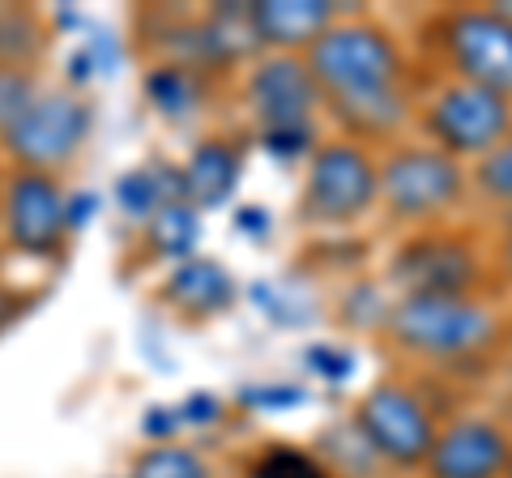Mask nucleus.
Returning <instances> with one entry per match:
<instances>
[{
    "label": "nucleus",
    "instance_id": "bb28decb",
    "mask_svg": "<svg viewBox=\"0 0 512 478\" xmlns=\"http://www.w3.org/2000/svg\"><path fill=\"white\" fill-rule=\"evenodd\" d=\"M308 368L316 376H325L329 385H342V380H350V372H355V355L342 346H308Z\"/></svg>",
    "mask_w": 512,
    "mask_h": 478
},
{
    "label": "nucleus",
    "instance_id": "5701e85b",
    "mask_svg": "<svg viewBox=\"0 0 512 478\" xmlns=\"http://www.w3.org/2000/svg\"><path fill=\"white\" fill-rule=\"evenodd\" d=\"M39 99V82L30 69H0V137L18 124Z\"/></svg>",
    "mask_w": 512,
    "mask_h": 478
},
{
    "label": "nucleus",
    "instance_id": "f3484780",
    "mask_svg": "<svg viewBox=\"0 0 512 478\" xmlns=\"http://www.w3.org/2000/svg\"><path fill=\"white\" fill-rule=\"evenodd\" d=\"M141 94H146V103L163 120L180 124V120H192L201 111V103H205V77H201V69L180 65V60H163V65L146 69V77H141Z\"/></svg>",
    "mask_w": 512,
    "mask_h": 478
},
{
    "label": "nucleus",
    "instance_id": "c85d7f7f",
    "mask_svg": "<svg viewBox=\"0 0 512 478\" xmlns=\"http://www.w3.org/2000/svg\"><path fill=\"white\" fill-rule=\"evenodd\" d=\"M175 414H180V423H184V427H210V423L222 419V402H218L214 393L197 389V393H188L184 402L175 406Z\"/></svg>",
    "mask_w": 512,
    "mask_h": 478
},
{
    "label": "nucleus",
    "instance_id": "2f4dec72",
    "mask_svg": "<svg viewBox=\"0 0 512 478\" xmlns=\"http://www.w3.org/2000/svg\"><path fill=\"white\" fill-rule=\"evenodd\" d=\"M94 210H99V197H94V193H73L69 201H64V218H69V231H82L86 222L94 218Z\"/></svg>",
    "mask_w": 512,
    "mask_h": 478
},
{
    "label": "nucleus",
    "instance_id": "39448f33",
    "mask_svg": "<svg viewBox=\"0 0 512 478\" xmlns=\"http://www.w3.org/2000/svg\"><path fill=\"white\" fill-rule=\"evenodd\" d=\"M64 197L56 175L43 171H9L0 184V235L13 252L22 257H52L60 252L64 235H69V218H64Z\"/></svg>",
    "mask_w": 512,
    "mask_h": 478
},
{
    "label": "nucleus",
    "instance_id": "1a4fd4ad",
    "mask_svg": "<svg viewBox=\"0 0 512 478\" xmlns=\"http://www.w3.org/2000/svg\"><path fill=\"white\" fill-rule=\"evenodd\" d=\"M461 193V167L444 150H397L380 167V197L397 218H427L453 205Z\"/></svg>",
    "mask_w": 512,
    "mask_h": 478
},
{
    "label": "nucleus",
    "instance_id": "aec40b11",
    "mask_svg": "<svg viewBox=\"0 0 512 478\" xmlns=\"http://www.w3.org/2000/svg\"><path fill=\"white\" fill-rule=\"evenodd\" d=\"M333 120L342 124L346 133L355 137H380L389 133L397 120H402V99L393 94H376V99H350V103H329Z\"/></svg>",
    "mask_w": 512,
    "mask_h": 478
},
{
    "label": "nucleus",
    "instance_id": "c9c22d12",
    "mask_svg": "<svg viewBox=\"0 0 512 478\" xmlns=\"http://www.w3.org/2000/svg\"><path fill=\"white\" fill-rule=\"evenodd\" d=\"M504 257H508V274H512V235H508V252H504Z\"/></svg>",
    "mask_w": 512,
    "mask_h": 478
},
{
    "label": "nucleus",
    "instance_id": "a211bd4d",
    "mask_svg": "<svg viewBox=\"0 0 512 478\" xmlns=\"http://www.w3.org/2000/svg\"><path fill=\"white\" fill-rule=\"evenodd\" d=\"M146 239L158 257H167L175 265L192 261L197 252V239H201V210H192L188 201H171L163 205L150 222H146Z\"/></svg>",
    "mask_w": 512,
    "mask_h": 478
},
{
    "label": "nucleus",
    "instance_id": "ddd939ff",
    "mask_svg": "<svg viewBox=\"0 0 512 478\" xmlns=\"http://www.w3.org/2000/svg\"><path fill=\"white\" fill-rule=\"evenodd\" d=\"M239 171H244V158L231 141L222 137H205L192 146V154L180 163V175H184V201L192 210H222L235 188H239Z\"/></svg>",
    "mask_w": 512,
    "mask_h": 478
},
{
    "label": "nucleus",
    "instance_id": "c756f323",
    "mask_svg": "<svg viewBox=\"0 0 512 478\" xmlns=\"http://www.w3.org/2000/svg\"><path fill=\"white\" fill-rule=\"evenodd\" d=\"M180 414H175V406H150L146 419H141V432H146V440L154 444H175V432H180Z\"/></svg>",
    "mask_w": 512,
    "mask_h": 478
},
{
    "label": "nucleus",
    "instance_id": "4be33fe9",
    "mask_svg": "<svg viewBox=\"0 0 512 478\" xmlns=\"http://www.w3.org/2000/svg\"><path fill=\"white\" fill-rule=\"evenodd\" d=\"M248 478H333L325 461L295 449V444H269L261 457L248 461Z\"/></svg>",
    "mask_w": 512,
    "mask_h": 478
},
{
    "label": "nucleus",
    "instance_id": "412c9836",
    "mask_svg": "<svg viewBox=\"0 0 512 478\" xmlns=\"http://www.w3.org/2000/svg\"><path fill=\"white\" fill-rule=\"evenodd\" d=\"M128 478H214V474L197 449H184V444H150V449L137 453Z\"/></svg>",
    "mask_w": 512,
    "mask_h": 478
},
{
    "label": "nucleus",
    "instance_id": "b1692460",
    "mask_svg": "<svg viewBox=\"0 0 512 478\" xmlns=\"http://www.w3.org/2000/svg\"><path fill=\"white\" fill-rule=\"evenodd\" d=\"M478 184H483L491 197L512 205V141H500V146L478 163Z\"/></svg>",
    "mask_w": 512,
    "mask_h": 478
},
{
    "label": "nucleus",
    "instance_id": "4468645a",
    "mask_svg": "<svg viewBox=\"0 0 512 478\" xmlns=\"http://www.w3.org/2000/svg\"><path fill=\"white\" fill-rule=\"evenodd\" d=\"M248 13L256 39L269 47H312L333 26V5L325 0H256Z\"/></svg>",
    "mask_w": 512,
    "mask_h": 478
},
{
    "label": "nucleus",
    "instance_id": "f704fd0d",
    "mask_svg": "<svg viewBox=\"0 0 512 478\" xmlns=\"http://www.w3.org/2000/svg\"><path fill=\"white\" fill-rule=\"evenodd\" d=\"M495 13H500V18L512 26V0H504V5H495Z\"/></svg>",
    "mask_w": 512,
    "mask_h": 478
},
{
    "label": "nucleus",
    "instance_id": "423d86ee",
    "mask_svg": "<svg viewBox=\"0 0 512 478\" xmlns=\"http://www.w3.org/2000/svg\"><path fill=\"white\" fill-rule=\"evenodd\" d=\"M355 427L363 432L367 449L393 466H423L436 449V427H431L423 402L402 385H376L355 410Z\"/></svg>",
    "mask_w": 512,
    "mask_h": 478
},
{
    "label": "nucleus",
    "instance_id": "473e14b6",
    "mask_svg": "<svg viewBox=\"0 0 512 478\" xmlns=\"http://www.w3.org/2000/svg\"><path fill=\"white\" fill-rule=\"evenodd\" d=\"M94 73H99V65H94V56L86 52L82 43H77V47H73V56H69V82H73V86H86Z\"/></svg>",
    "mask_w": 512,
    "mask_h": 478
},
{
    "label": "nucleus",
    "instance_id": "a878e982",
    "mask_svg": "<svg viewBox=\"0 0 512 478\" xmlns=\"http://www.w3.org/2000/svg\"><path fill=\"white\" fill-rule=\"evenodd\" d=\"M303 393L299 385H256V389H239V406L248 410H261V414H278V410H291L303 406Z\"/></svg>",
    "mask_w": 512,
    "mask_h": 478
},
{
    "label": "nucleus",
    "instance_id": "f257e3e1",
    "mask_svg": "<svg viewBox=\"0 0 512 478\" xmlns=\"http://www.w3.org/2000/svg\"><path fill=\"white\" fill-rule=\"evenodd\" d=\"M308 69L316 86L329 94V103H350L393 94L402 60L376 26H329L308 47Z\"/></svg>",
    "mask_w": 512,
    "mask_h": 478
},
{
    "label": "nucleus",
    "instance_id": "6e6552de",
    "mask_svg": "<svg viewBox=\"0 0 512 478\" xmlns=\"http://www.w3.org/2000/svg\"><path fill=\"white\" fill-rule=\"evenodd\" d=\"M444 47L461 82L512 94V26L495 9H466L444 22Z\"/></svg>",
    "mask_w": 512,
    "mask_h": 478
},
{
    "label": "nucleus",
    "instance_id": "393cba45",
    "mask_svg": "<svg viewBox=\"0 0 512 478\" xmlns=\"http://www.w3.org/2000/svg\"><path fill=\"white\" fill-rule=\"evenodd\" d=\"M312 141H316L312 124H282V129H261V146L274 154V158H291V163L312 150Z\"/></svg>",
    "mask_w": 512,
    "mask_h": 478
},
{
    "label": "nucleus",
    "instance_id": "7c9ffc66",
    "mask_svg": "<svg viewBox=\"0 0 512 478\" xmlns=\"http://www.w3.org/2000/svg\"><path fill=\"white\" fill-rule=\"evenodd\" d=\"M235 231L252 235V239H265L269 235V210L265 205H244V210H235Z\"/></svg>",
    "mask_w": 512,
    "mask_h": 478
},
{
    "label": "nucleus",
    "instance_id": "72a5a7b5",
    "mask_svg": "<svg viewBox=\"0 0 512 478\" xmlns=\"http://www.w3.org/2000/svg\"><path fill=\"white\" fill-rule=\"evenodd\" d=\"M18 312H22V299L9 291V286H0V329H9L13 321H18Z\"/></svg>",
    "mask_w": 512,
    "mask_h": 478
},
{
    "label": "nucleus",
    "instance_id": "cd10ccee",
    "mask_svg": "<svg viewBox=\"0 0 512 478\" xmlns=\"http://www.w3.org/2000/svg\"><path fill=\"white\" fill-rule=\"evenodd\" d=\"M82 35H86V39H82V47L94 56V65H99V73H103V77H111V73L120 69V56H124V52H120V39L111 35L107 26H94V22L82 30Z\"/></svg>",
    "mask_w": 512,
    "mask_h": 478
},
{
    "label": "nucleus",
    "instance_id": "9b49d317",
    "mask_svg": "<svg viewBox=\"0 0 512 478\" xmlns=\"http://www.w3.org/2000/svg\"><path fill=\"white\" fill-rule=\"evenodd\" d=\"M474 257L461 239H410L402 248V257L393 261V274L402 286H410L406 295H461L474 282Z\"/></svg>",
    "mask_w": 512,
    "mask_h": 478
},
{
    "label": "nucleus",
    "instance_id": "7ed1b4c3",
    "mask_svg": "<svg viewBox=\"0 0 512 478\" xmlns=\"http://www.w3.org/2000/svg\"><path fill=\"white\" fill-rule=\"evenodd\" d=\"M90 137V103L77 99L73 90H47L30 103L26 116L0 137L5 150L22 171L56 175L82 154Z\"/></svg>",
    "mask_w": 512,
    "mask_h": 478
},
{
    "label": "nucleus",
    "instance_id": "e433bc0d",
    "mask_svg": "<svg viewBox=\"0 0 512 478\" xmlns=\"http://www.w3.org/2000/svg\"><path fill=\"white\" fill-rule=\"evenodd\" d=\"M508 470H512V461H508Z\"/></svg>",
    "mask_w": 512,
    "mask_h": 478
},
{
    "label": "nucleus",
    "instance_id": "9d476101",
    "mask_svg": "<svg viewBox=\"0 0 512 478\" xmlns=\"http://www.w3.org/2000/svg\"><path fill=\"white\" fill-rule=\"evenodd\" d=\"M320 103V86L308 69V60L295 56H265L248 73V107L261 120V129H282V124H312Z\"/></svg>",
    "mask_w": 512,
    "mask_h": 478
},
{
    "label": "nucleus",
    "instance_id": "2eb2a0df",
    "mask_svg": "<svg viewBox=\"0 0 512 478\" xmlns=\"http://www.w3.org/2000/svg\"><path fill=\"white\" fill-rule=\"evenodd\" d=\"M163 299L184 316H218L235 304V278L227 265H218L210 257H192L167 274Z\"/></svg>",
    "mask_w": 512,
    "mask_h": 478
},
{
    "label": "nucleus",
    "instance_id": "6ab92c4d",
    "mask_svg": "<svg viewBox=\"0 0 512 478\" xmlns=\"http://www.w3.org/2000/svg\"><path fill=\"white\" fill-rule=\"evenodd\" d=\"M47 43V26L35 9L0 5V69H30Z\"/></svg>",
    "mask_w": 512,
    "mask_h": 478
},
{
    "label": "nucleus",
    "instance_id": "f03ea898",
    "mask_svg": "<svg viewBox=\"0 0 512 478\" xmlns=\"http://www.w3.org/2000/svg\"><path fill=\"white\" fill-rule=\"evenodd\" d=\"M384 329L402 350L427 359H461L487 350L495 321L466 295H406L384 316Z\"/></svg>",
    "mask_w": 512,
    "mask_h": 478
},
{
    "label": "nucleus",
    "instance_id": "0eeeda50",
    "mask_svg": "<svg viewBox=\"0 0 512 478\" xmlns=\"http://www.w3.org/2000/svg\"><path fill=\"white\" fill-rule=\"evenodd\" d=\"M512 111L508 99L495 90L457 82L436 94V103L427 107V129L444 146V154H491L508 137Z\"/></svg>",
    "mask_w": 512,
    "mask_h": 478
},
{
    "label": "nucleus",
    "instance_id": "dca6fc26",
    "mask_svg": "<svg viewBox=\"0 0 512 478\" xmlns=\"http://www.w3.org/2000/svg\"><path fill=\"white\" fill-rule=\"evenodd\" d=\"M111 197H116V210L128 222H150L163 205L184 201V175H180V167L154 158L146 167H128L124 175H116Z\"/></svg>",
    "mask_w": 512,
    "mask_h": 478
},
{
    "label": "nucleus",
    "instance_id": "20e7f679",
    "mask_svg": "<svg viewBox=\"0 0 512 478\" xmlns=\"http://www.w3.org/2000/svg\"><path fill=\"white\" fill-rule=\"evenodd\" d=\"M376 197H380V167L350 141H333V146L312 154L299 205L303 218L342 227V222L363 218Z\"/></svg>",
    "mask_w": 512,
    "mask_h": 478
},
{
    "label": "nucleus",
    "instance_id": "f8f14e48",
    "mask_svg": "<svg viewBox=\"0 0 512 478\" xmlns=\"http://www.w3.org/2000/svg\"><path fill=\"white\" fill-rule=\"evenodd\" d=\"M512 461V449L500 427L491 423H453L436 436V449L427 457L431 478H500Z\"/></svg>",
    "mask_w": 512,
    "mask_h": 478
}]
</instances>
